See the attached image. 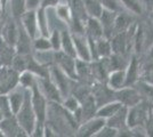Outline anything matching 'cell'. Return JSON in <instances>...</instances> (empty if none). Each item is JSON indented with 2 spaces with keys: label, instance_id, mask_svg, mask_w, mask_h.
<instances>
[{
  "label": "cell",
  "instance_id": "cell-37",
  "mask_svg": "<svg viewBox=\"0 0 153 137\" xmlns=\"http://www.w3.org/2000/svg\"><path fill=\"white\" fill-rule=\"evenodd\" d=\"M100 2L102 4V6L106 9H110V10H113V12H117L119 10V5L117 2V0H100Z\"/></svg>",
  "mask_w": 153,
  "mask_h": 137
},
{
  "label": "cell",
  "instance_id": "cell-24",
  "mask_svg": "<svg viewBox=\"0 0 153 137\" xmlns=\"http://www.w3.org/2000/svg\"><path fill=\"white\" fill-rule=\"evenodd\" d=\"M37 23H38L39 36L42 37H49V24H48V17L46 14V9L42 7H39L37 9Z\"/></svg>",
  "mask_w": 153,
  "mask_h": 137
},
{
  "label": "cell",
  "instance_id": "cell-26",
  "mask_svg": "<svg viewBox=\"0 0 153 137\" xmlns=\"http://www.w3.org/2000/svg\"><path fill=\"white\" fill-rule=\"evenodd\" d=\"M86 13L88 17H94V19H100L104 7L100 2V0H82Z\"/></svg>",
  "mask_w": 153,
  "mask_h": 137
},
{
  "label": "cell",
  "instance_id": "cell-42",
  "mask_svg": "<svg viewBox=\"0 0 153 137\" xmlns=\"http://www.w3.org/2000/svg\"><path fill=\"white\" fill-rule=\"evenodd\" d=\"M4 15V13H2V10H1V7H0V19H1V16ZM0 26H1V22H0Z\"/></svg>",
  "mask_w": 153,
  "mask_h": 137
},
{
  "label": "cell",
  "instance_id": "cell-40",
  "mask_svg": "<svg viewBox=\"0 0 153 137\" xmlns=\"http://www.w3.org/2000/svg\"><path fill=\"white\" fill-rule=\"evenodd\" d=\"M142 4H144L147 8L153 10V0H142Z\"/></svg>",
  "mask_w": 153,
  "mask_h": 137
},
{
  "label": "cell",
  "instance_id": "cell-7",
  "mask_svg": "<svg viewBox=\"0 0 153 137\" xmlns=\"http://www.w3.org/2000/svg\"><path fill=\"white\" fill-rule=\"evenodd\" d=\"M54 59H55V65L58 69H61L68 77H70L72 80H78L76 73V59L65 54L62 50H58V52H54Z\"/></svg>",
  "mask_w": 153,
  "mask_h": 137
},
{
  "label": "cell",
  "instance_id": "cell-29",
  "mask_svg": "<svg viewBox=\"0 0 153 137\" xmlns=\"http://www.w3.org/2000/svg\"><path fill=\"white\" fill-rule=\"evenodd\" d=\"M131 24V17L130 15L125 13L117 14L115 16V22H114V32H125L130 27Z\"/></svg>",
  "mask_w": 153,
  "mask_h": 137
},
{
  "label": "cell",
  "instance_id": "cell-27",
  "mask_svg": "<svg viewBox=\"0 0 153 137\" xmlns=\"http://www.w3.org/2000/svg\"><path fill=\"white\" fill-rule=\"evenodd\" d=\"M9 6H10V15L15 21H19L22 15L26 10V2L25 0H9Z\"/></svg>",
  "mask_w": 153,
  "mask_h": 137
},
{
  "label": "cell",
  "instance_id": "cell-31",
  "mask_svg": "<svg viewBox=\"0 0 153 137\" xmlns=\"http://www.w3.org/2000/svg\"><path fill=\"white\" fill-rule=\"evenodd\" d=\"M37 77L30 71H23L19 76V85L23 89H30L32 86L36 84Z\"/></svg>",
  "mask_w": 153,
  "mask_h": 137
},
{
  "label": "cell",
  "instance_id": "cell-18",
  "mask_svg": "<svg viewBox=\"0 0 153 137\" xmlns=\"http://www.w3.org/2000/svg\"><path fill=\"white\" fill-rule=\"evenodd\" d=\"M127 113L128 107L122 106L121 109L117 113H114L112 117L106 119V124L118 129V131L127 128Z\"/></svg>",
  "mask_w": 153,
  "mask_h": 137
},
{
  "label": "cell",
  "instance_id": "cell-22",
  "mask_svg": "<svg viewBox=\"0 0 153 137\" xmlns=\"http://www.w3.org/2000/svg\"><path fill=\"white\" fill-rule=\"evenodd\" d=\"M138 59L136 56H133L131 59L128 62L127 67L125 69L126 71V86H133L138 80Z\"/></svg>",
  "mask_w": 153,
  "mask_h": 137
},
{
  "label": "cell",
  "instance_id": "cell-38",
  "mask_svg": "<svg viewBox=\"0 0 153 137\" xmlns=\"http://www.w3.org/2000/svg\"><path fill=\"white\" fill-rule=\"evenodd\" d=\"M61 2V0H41V4H40V7L42 8H51V7H56Z\"/></svg>",
  "mask_w": 153,
  "mask_h": 137
},
{
  "label": "cell",
  "instance_id": "cell-12",
  "mask_svg": "<svg viewBox=\"0 0 153 137\" xmlns=\"http://www.w3.org/2000/svg\"><path fill=\"white\" fill-rule=\"evenodd\" d=\"M0 33L8 45L15 48L17 36H19V21H15L10 16V19H8L5 23L1 24Z\"/></svg>",
  "mask_w": 153,
  "mask_h": 137
},
{
  "label": "cell",
  "instance_id": "cell-33",
  "mask_svg": "<svg viewBox=\"0 0 153 137\" xmlns=\"http://www.w3.org/2000/svg\"><path fill=\"white\" fill-rule=\"evenodd\" d=\"M121 2L130 13L136 14V15L143 14L142 0H121Z\"/></svg>",
  "mask_w": 153,
  "mask_h": 137
},
{
  "label": "cell",
  "instance_id": "cell-8",
  "mask_svg": "<svg viewBox=\"0 0 153 137\" xmlns=\"http://www.w3.org/2000/svg\"><path fill=\"white\" fill-rule=\"evenodd\" d=\"M115 99L119 101L123 106L131 107L140 103L142 96L135 86H125L121 89L115 90Z\"/></svg>",
  "mask_w": 153,
  "mask_h": 137
},
{
  "label": "cell",
  "instance_id": "cell-35",
  "mask_svg": "<svg viewBox=\"0 0 153 137\" xmlns=\"http://www.w3.org/2000/svg\"><path fill=\"white\" fill-rule=\"evenodd\" d=\"M49 41H51V50L54 52H58L61 50V31L58 29L53 30L49 33Z\"/></svg>",
  "mask_w": 153,
  "mask_h": 137
},
{
  "label": "cell",
  "instance_id": "cell-43",
  "mask_svg": "<svg viewBox=\"0 0 153 137\" xmlns=\"http://www.w3.org/2000/svg\"><path fill=\"white\" fill-rule=\"evenodd\" d=\"M4 119V116H2V113H1V111H0V121Z\"/></svg>",
  "mask_w": 153,
  "mask_h": 137
},
{
  "label": "cell",
  "instance_id": "cell-5",
  "mask_svg": "<svg viewBox=\"0 0 153 137\" xmlns=\"http://www.w3.org/2000/svg\"><path fill=\"white\" fill-rule=\"evenodd\" d=\"M106 124V119L100 117H94L83 121L78 126L76 129V135L79 137H89L96 136V134Z\"/></svg>",
  "mask_w": 153,
  "mask_h": 137
},
{
  "label": "cell",
  "instance_id": "cell-21",
  "mask_svg": "<svg viewBox=\"0 0 153 137\" xmlns=\"http://www.w3.org/2000/svg\"><path fill=\"white\" fill-rule=\"evenodd\" d=\"M123 105L119 102V101H111V102H108L106 104L102 105V106H100V107H97V110H96V117H100V118H104V119H108V118L112 117L114 113L119 111L120 109H121Z\"/></svg>",
  "mask_w": 153,
  "mask_h": 137
},
{
  "label": "cell",
  "instance_id": "cell-3",
  "mask_svg": "<svg viewBox=\"0 0 153 137\" xmlns=\"http://www.w3.org/2000/svg\"><path fill=\"white\" fill-rule=\"evenodd\" d=\"M151 111H152V106L143 99L138 104L128 107L127 127L129 129H134L138 126L145 124L150 118Z\"/></svg>",
  "mask_w": 153,
  "mask_h": 137
},
{
  "label": "cell",
  "instance_id": "cell-20",
  "mask_svg": "<svg viewBox=\"0 0 153 137\" xmlns=\"http://www.w3.org/2000/svg\"><path fill=\"white\" fill-rule=\"evenodd\" d=\"M61 50L76 59V47H74L72 34L69 29H64L61 31Z\"/></svg>",
  "mask_w": 153,
  "mask_h": 137
},
{
  "label": "cell",
  "instance_id": "cell-19",
  "mask_svg": "<svg viewBox=\"0 0 153 137\" xmlns=\"http://www.w3.org/2000/svg\"><path fill=\"white\" fill-rule=\"evenodd\" d=\"M85 33H86V36H88L95 40L104 37L103 27L100 20L94 19V17H88L86 21V24H85Z\"/></svg>",
  "mask_w": 153,
  "mask_h": 137
},
{
  "label": "cell",
  "instance_id": "cell-28",
  "mask_svg": "<svg viewBox=\"0 0 153 137\" xmlns=\"http://www.w3.org/2000/svg\"><path fill=\"white\" fill-rule=\"evenodd\" d=\"M96 52L100 57H108L112 54V48H111V41L110 39L102 37L96 40Z\"/></svg>",
  "mask_w": 153,
  "mask_h": 137
},
{
  "label": "cell",
  "instance_id": "cell-34",
  "mask_svg": "<svg viewBox=\"0 0 153 137\" xmlns=\"http://www.w3.org/2000/svg\"><path fill=\"white\" fill-rule=\"evenodd\" d=\"M0 111L2 113L4 118L13 117L14 116L10 104H9V101H8V97H7V94L0 95Z\"/></svg>",
  "mask_w": 153,
  "mask_h": 137
},
{
  "label": "cell",
  "instance_id": "cell-10",
  "mask_svg": "<svg viewBox=\"0 0 153 137\" xmlns=\"http://www.w3.org/2000/svg\"><path fill=\"white\" fill-rule=\"evenodd\" d=\"M91 95L95 99L97 107L115 99V90L111 89L105 82H96L91 88Z\"/></svg>",
  "mask_w": 153,
  "mask_h": 137
},
{
  "label": "cell",
  "instance_id": "cell-9",
  "mask_svg": "<svg viewBox=\"0 0 153 137\" xmlns=\"http://www.w3.org/2000/svg\"><path fill=\"white\" fill-rule=\"evenodd\" d=\"M37 84L41 93L45 95L48 102H54V103H61L63 101L62 95L58 90L56 85L53 82L51 77H45V78H37Z\"/></svg>",
  "mask_w": 153,
  "mask_h": 137
},
{
  "label": "cell",
  "instance_id": "cell-30",
  "mask_svg": "<svg viewBox=\"0 0 153 137\" xmlns=\"http://www.w3.org/2000/svg\"><path fill=\"white\" fill-rule=\"evenodd\" d=\"M32 48L37 52H51V45L48 37L38 36L32 40Z\"/></svg>",
  "mask_w": 153,
  "mask_h": 137
},
{
  "label": "cell",
  "instance_id": "cell-15",
  "mask_svg": "<svg viewBox=\"0 0 153 137\" xmlns=\"http://www.w3.org/2000/svg\"><path fill=\"white\" fill-rule=\"evenodd\" d=\"M115 16H117V12H113V10L104 8L101 17L98 19L100 22H101V24H102L103 34L108 39H111L112 38V33L114 32Z\"/></svg>",
  "mask_w": 153,
  "mask_h": 137
},
{
  "label": "cell",
  "instance_id": "cell-14",
  "mask_svg": "<svg viewBox=\"0 0 153 137\" xmlns=\"http://www.w3.org/2000/svg\"><path fill=\"white\" fill-rule=\"evenodd\" d=\"M71 34H72L73 44H74V47H76V59L90 62V61H91V57H90L89 46H88V41H87L86 33H72L71 32Z\"/></svg>",
  "mask_w": 153,
  "mask_h": 137
},
{
  "label": "cell",
  "instance_id": "cell-32",
  "mask_svg": "<svg viewBox=\"0 0 153 137\" xmlns=\"http://www.w3.org/2000/svg\"><path fill=\"white\" fill-rule=\"evenodd\" d=\"M56 14H57V17L61 21H63L65 23H70L71 19H72V13H71L70 6L66 4V5H62L61 2L56 6Z\"/></svg>",
  "mask_w": 153,
  "mask_h": 137
},
{
  "label": "cell",
  "instance_id": "cell-2",
  "mask_svg": "<svg viewBox=\"0 0 153 137\" xmlns=\"http://www.w3.org/2000/svg\"><path fill=\"white\" fill-rule=\"evenodd\" d=\"M19 124L23 128V130L27 134V136H32V133L36 127V113L33 111L31 103V90L24 89V101L19 112L15 114Z\"/></svg>",
  "mask_w": 153,
  "mask_h": 137
},
{
  "label": "cell",
  "instance_id": "cell-25",
  "mask_svg": "<svg viewBox=\"0 0 153 137\" xmlns=\"http://www.w3.org/2000/svg\"><path fill=\"white\" fill-rule=\"evenodd\" d=\"M7 97H8V101H9L12 111H13L14 116H15L19 112V109H21L22 104H23V101H24V89L23 88H22V90L13 89V90L9 91L7 94Z\"/></svg>",
  "mask_w": 153,
  "mask_h": 137
},
{
  "label": "cell",
  "instance_id": "cell-13",
  "mask_svg": "<svg viewBox=\"0 0 153 137\" xmlns=\"http://www.w3.org/2000/svg\"><path fill=\"white\" fill-rule=\"evenodd\" d=\"M19 22L32 40L39 36L38 23H37V9L36 10L27 9L25 13L22 15V17L19 19Z\"/></svg>",
  "mask_w": 153,
  "mask_h": 137
},
{
  "label": "cell",
  "instance_id": "cell-41",
  "mask_svg": "<svg viewBox=\"0 0 153 137\" xmlns=\"http://www.w3.org/2000/svg\"><path fill=\"white\" fill-rule=\"evenodd\" d=\"M8 1L9 0H0V7H1V10H2L4 14H5V10H6V6L8 4Z\"/></svg>",
  "mask_w": 153,
  "mask_h": 137
},
{
  "label": "cell",
  "instance_id": "cell-1",
  "mask_svg": "<svg viewBox=\"0 0 153 137\" xmlns=\"http://www.w3.org/2000/svg\"><path fill=\"white\" fill-rule=\"evenodd\" d=\"M31 90V103L33 111L36 113V127L32 133V136L41 137L44 136V128L45 122L47 120V110H48V101L45 97V95L41 93L38 84H36L30 88Z\"/></svg>",
  "mask_w": 153,
  "mask_h": 137
},
{
  "label": "cell",
  "instance_id": "cell-23",
  "mask_svg": "<svg viewBox=\"0 0 153 137\" xmlns=\"http://www.w3.org/2000/svg\"><path fill=\"white\" fill-rule=\"evenodd\" d=\"M137 90L140 91V96H142V99L145 101L146 103L151 105L153 107V85L150 84V82H146L144 80H137L135 82Z\"/></svg>",
  "mask_w": 153,
  "mask_h": 137
},
{
  "label": "cell",
  "instance_id": "cell-4",
  "mask_svg": "<svg viewBox=\"0 0 153 137\" xmlns=\"http://www.w3.org/2000/svg\"><path fill=\"white\" fill-rule=\"evenodd\" d=\"M19 76L10 65L0 66V95L8 94L19 86Z\"/></svg>",
  "mask_w": 153,
  "mask_h": 137
},
{
  "label": "cell",
  "instance_id": "cell-17",
  "mask_svg": "<svg viewBox=\"0 0 153 137\" xmlns=\"http://www.w3.org/2000/svg\"><path fill=\"white\" fill-rule=\"evenodd\" d=\"M105 84L113 90H119L126 86V71L122 70H113L110 72L106 78Z\"/></svg>",
  "mask_w": 153,
  "mask_h": 137
},
{
  "label": "cell",
  "instance_id": "cell-36",
  "mask_svg": "<svg viewBox=\"0 0 153 137\" xmlns=\"http://www.w3.org/2000/svg\"><path fill=\"white\" fill-rule=\"evenodd\" d=\"M118 136V129H115L111 126H103V128L96 134V137H115Z\"/></svg>",
  "mask_w": 153,
  "mask_h": 137
},
{
  "label": "cell",
  "instance_id": "cell-39",
  "mask_svg": "<svg viewBox=\"0 0 153 137\" xmlns=\"http://www.w3.org/2000/svg\"><path fill=\"white\" fill-rule=\"evenodd\" d=\"M26 2V9H32V10H36L40 7L41 4V0H25Z\"/></svg>",
  "mask_w": 153,
  "mask_h": 137
},
{
  "label": "cell",
  "instance_id": "cell-16",
  "mask_svg": "<svg viewBox=\"0 0 153 137\" xmlns=\"http://www.w3.org/2000/svg\"><path fill=\"white\" fill-rule=\"evenodd\" d=\"M32 39L30 36L25 32V30L22 27L19 22V36L15 45V52L17 54H32Z\"/></svg>",
  "mask_w": 153,
  "mask_h": 137
},
{
  "label": "cell",
  "instance_id": "cell-6",
  "mask_svg": "<svg viewBox=\"0 0 153 137\" xmlns=\"http://www.w3.org/2000/svg\"><path fill=\"white\" fill-rule=\"evenodd\" d=\"M49 77L53 80V82L56 85L58 90L62 95V98H65L71 94V80L70 77H68L61 69H58L57 66H51L49 67Z\"/></svg>",
  "mask_w": 153,
  "mask_h": 137
},
{
  "label": "cell",
  "instance_id": "cell-44",
  "mask_svg": "<svg viewBox=\"0 0 153 137\" xmlns=\"http://www.w3.org/2000/svg\"><path fill=\"white\" fill-rule=\"evenodd\" d=\"M0 137H4V134H2V131H1V129H0Z\"/></svg>",
  "mask_w": 153,
  "mask_h": 137
},
{
  "label": "cell",
  "instance_id": "cell-11",
  "mask_svg": "<svg viewBox=\"0 0 153 137\" xmlns=\"http://www.w3.org/2000/svg\"><path fill=\"white\" fill-rule=\"evenodd\" d=\"M0 129L4 137H27V134L19 124L15 116L4 118L0 121Z\"/></svg>",
  "mask_w": 153,
  "mask_h": 137
}]
</instances>
